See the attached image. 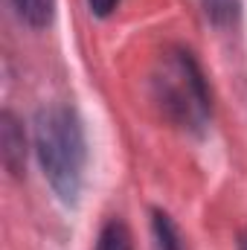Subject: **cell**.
Masks as SVG:
<instances>
[{
	"label": "cell",
	"mask_w": 247,
	"mask_h": 250,
	"mask_svg": "<svg viewBox=\"0 0 247 250\" xmlns=\"http://www.w3.org/2000/svg\"><path fill=\"white\" fill-rule=\"evenodd\" d=\"M35 146L53 189L64 201H73L79 195L84 169V134L79 117L62 105L41 111L35 123Z\"/></svg>",
	"instance_id": "6da1fadb"
},
{
	"label": "cell",
	"mask_w": 247,
	"mask_h": 250,
	"mask_svg": "<svg viewBox=\"0 0 247 250\" xmlns=\"http://www.w3.org/2000/svg\"><path fill=\"white\" fill-rule=\"evenodd\" d=\"M157 87H160V105L169 111L172 120H178L186 128H201L206 123L209 93L189 53H175L166 62L163 76L157 79Z\"/></svg>",
	"instance_id": "7a4b0ae2"
},
{
	"label": "cell",
	"mask_w": 247,
	"mask_h": 250,
	"mask_svg": "<svg viewBox=\"0 0 247 250\" xmlns=\"http://www.w3.org/2000/svg\"><path fill=\"white\" fill-rule=\"evenodd\" d=\"M0 143H3V163L12 175H21L23 172V157H26V148H23V131L18 128V120L6 111L0 117Z\"/></svg>",
	"instance_id": "3957f363"
},
{
	"label": "cell",
	"mask_w": 247,
	"mask_h": 250,
	"mask_svg": "<svg viewBox=\"0 0 247 250\" xmlns=\"http://www.w3.org/2000/svg\"><path fill=\"white\" fill-rule=\"evenodd\" d=\"M53 6H56V0H15L18 15L35 29H41L53 21Z\"/></svg>",
	"instance_id": "277c9868"
},
{
	"label": "cell",
	"mask_w": 247,
	"mask_h": 250,
	"mask_svg": "<svg viewBox=\"0 0 247 250\" xmlns=\"http://www.w3.org/2000/svg\"><path fill=\"white\" fill-rule=\"evenodd\" d=\"M201 3L215 26H233L239 21V0H201Z\"/></svg>",
	"instance_id": "5b68a950"
},
{
	"label": "cell",
	"mask_w": 247,
	"mask_h": 250,
	"mask_svg": "<svg viewBox=\"0 0 247 250\" xmlns=\"http://www.w3.org/2000/svg\"><path fill=\"white\" fill-rule=\"evenodd\" d=\"M154 236H157V245L160 250H184V242H181V233L178 227L172 224V218L166 212H154Z\"/></svg>",
	"instance_id": "8992f818"
},
{
	"label": "cell",
	"mask_w": 247,
	"mask_h": 250,
	"mask_svg": "<svg viewBox=\"0 0 247 250\" xmlns=\"http://www.w3.org/2000/svg\"><path fill=\"white\" fill-rule=\"evenodd\" d=\"M96 250H131V236H128L125 224H120V221H111V224L102 230Z\"/></svg>",
	"instance_id": "52a82bcc"
},
{
	"label": "cell",
	"mask_w": 247,
	"mask_h": 250,
	"mask_svg": "<svg viewBox=\"0 0 247 250\" xmlns=\"http://www.w3.org/2000/svg\"><path fill=\"white\" fill-rule=\"evenodd\" d=\"M87 3H90V12L99 15V18H108L117 9V0H87Z\"/></svg>",
	"instance_id": "ba28073f"
},
{
	"label": "cell",
	"mask_w": 247,
	"mask_h": 250,
	"mask_svg": "<svg viewBox=\"0 0 247 250\" xmlns=\"http://www.w3.org/2000/svg\"><path fill=\"white\" fill-rule=\"evenodd\" d=\"M239 250H247V236H242V242H239Z\"/></svg>",
	"instance_id": "9c48e42d"
}]
</instances>
